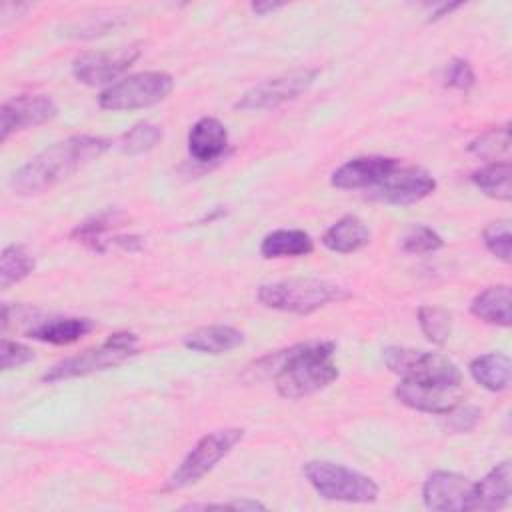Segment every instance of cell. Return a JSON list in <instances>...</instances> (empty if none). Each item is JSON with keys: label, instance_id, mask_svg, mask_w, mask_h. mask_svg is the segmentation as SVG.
Returning <instances> with one entry per match:
<instances>
[{"label": "cell", "instance_id": "6da1fadb", "mask_svg": "<svg viewBox=\"0 0 512 512\" xmlns=\"http://www.w3.org/2000/svg\"><path fill=\"white\" fill-rule=\"evenodd\" d=\"M332 340L298 342L260 356L248 372L254 378L272 376L276 392L286 400H298L330 386L340 370L334 364Z\"/></svg>", "mask_w": 512, "mask_h": 512}, {"label": "cell", "instance_id": "7a4b0ae2", "mask_svg": "<svg viewBox=\"0 0 512 512\" xmlns=\"http://www.w3.org/2000/svg\"><path fill=\"white\" fill-rule=\"evenodd\" d=\"M110 140L94 134H76L54 142L26 164H22L8 180V186L20 196L42 194L70 178L88 162L96 160L110 148Z\"/></svg>", "mask_w": 512, "mask_h": 512}, {"label": "cell", "instance_id": "3957f363", "mask_svg": "<svg viewBox=\"0 0 512 512\" xmlns=\"http://www.w3.org/2000/svg\"><path fill=\"white\" fill-rule=\"evenodd\" d=\"M346 298H350L348 290L318 278H288L268 282L258 288L260 304L290 314H312L332 302H342Z\"/></svg>", "mask_w": 512, "mask_h": 512}, {"label": "cell", "instance_id": "277c9868", "mask_svg": "<svg viewBox=\"0 0 512 512\" xmlns=\"http://www.w3.org/2000/svg\"><path fill=\"white\" fill-rule=\"evenodd\" d=\"M302 472L318 496L334 502L368 504L376 502L380 488L378 484L344 464L330 460H310L302 466Z\"/></svg>", "mask_w": 512, "mask_h": 512}, {"label": "cell", "instance_id": "5b68a950", "mask_svg": "<svg viewBox=\"0 0 512 512\" xmlns=\"http://www.w3.org/2000/svg\"><path fill=\"white\" fill-rule=\"evenodd\" d=\"M138 336L134 332L122 330V332H114L110 334L100 346L88 348L76 356L64 358L60 362H56L52 368H48L42 374V382L54 384V382H62V380H70V378H78V376H88L94 372H102L108 368H114L122 362H126L128 358L138 354Z\"/></svg>", "mask_w": 512, "mask_h": 512}, {"label": "cell", "instance_id": "8992f818", "mask_svg": "<svg viewBox=\"0 0 512 512\" xmlns=\"http://www.w3.org/2000/svg\"><path fill=\"white\" fill-rule=\"evenodd\" d=\"M244 438L242 428H220L204 434L176 470L166 478L162 490L176 492L200 482L208 472H212L222 458H226L234 446Z\"/></svg>", "mask_w": 512, "mask_h": 512}, {"label": "cell", "instance_id": "52a82bcc", "mask_svg": "<svg viewBox=\"0 0 512 512\" xmlns=\"http://www.w3.org/2000/svg\"><path fill=\"white\" fill-rule=\"evenodd\" d=\"M382 360L400 380L440 386H462L460 368L444 354L408 346H386Z\"/></svg>", "mask_w": 512, "mask_h": 512}, {"label": "cell", "instance_id": "ba28073f", "mask_svg": "<svg viewBox=\"0 0 512 512\" xmlns=\"http://www.w3.org/2000/svg\"><path fill=\"white\" fill-rule=\"evenodd\" d=\"M172 90H174V78L168 72H160V70L136 72L106 86L98 96V106L102 110H112V112L148 108L168 98Z\"/></svg>", "mask_w": 512, "mask_h": 512}, {"label": "cell", "instance_id": "9c48e42d", "mask_svg": "<svg viewBox=\"0 0 512 512\" xmlns=\"http://www.w3.org/2000/svg\"><path fill=\"white\" fill-rule=\"evenodd\" d=\"M320 70L318 68H296L290 72H282L278 76L266 78L256 86L248 88L234 104L236 110L254 112V110H274L304 92L316 82Z\"/></svg>", "mask_w": 512, "mask_h": 512}, {"label": "cell", "instance_id": "30bf717a", "mask_svg": "<svg viewBox=\"0 0 512 512\" xmlns=\"http://www.w3.org/2000/svg\"><path fill=\"white\" fill-rule=\"evenodd\" d=\"M140 52L138 44L84 52L74 58L72 74L86 86H110L112 80L122 76L140 58Z\"/></svg>", "mask_w": 512, "mask_h": 512}, {"label": "cell", "instance_id": "8fae6325", "mask_svg": "<svg viewBox=\"0 0 512 512\" xmlns=\"http://www.w3.org/2000/svg\"><path fill=\"white\" fill-rule=\"evenodd\" d=\"M434 190H436V180L428 170L420 166L398 164L384 180H380L374 188L366 192L376 202L408 206L430 196Z\"/></svg>", "mask_w": 512, "mask_h": 512}, {"label": "cell", "instance_id": "7c38bea8", "mask_svg": "<svg viewBox=\"0 0 512 512\" xmlns=\"http://www.w3.org/2000/svg\"><path fill=\"white\" fill-rule=\"evenodd\" d=\"M58 106L46 94H20L6 100L0 108V140L6 142L12 134L40 126L56 118Z\"/></svg>", "mask_w": 512, "mask_h": 512}, {"label": "cell", "instance_id": "4fadbf2b", "mask_svg": "<svg viewBox=\"0 0 512 512\" xmlns=\"http://www.w3.org/2000/svg\"><path fill=\"white\" fill-rule=\"evenodd\" d=\"M470 490V478L452 470H434L422 486V502L428 510L464 512Z\"/></svg>", "mask_w": 512, "mask_h": 512}, {"label": "cell", "instance_id": "5bb4252c", "mask_svg": "<svg viewBox=\"0 0 512 512\" xmlns=\"http://www.w3.org/2000/svg\"><path fill=\"white\" fill-rule=\"evenodd\" d=\"M398 164L400 160L392 156H356L332 172L330 184L340 190H370Z\"/></svg>", "mask_w": 512, "mask_h": 512}, {"label": "cell", "instance_id": "9a60e30c", "mask_svg": "<svg viewBox=\"0 0 512 512\" xmlns=\"http://www.w3.org/2000/svg\"><path fill=\"white\" fill-rule=\"evenodd\" d=\"M394 396L404 406L428 412V414H448L462 400V386H440V384H420L400 380L394 388Z\"/></svg>", "mask_w": 512, "mask_h": 512}, {"label": "cell", "instance_id": "2e32d148", "mask_svg": "<svg viewBox=\"0 0 512 512\" xmlns=\"http://www.w3.org/2000/svg\"><path fill=\"white\" fill-rule=\"evenodd\" d=\"M512 496V468L504 460L496 464L480 482H472L466 510H500Z\"/></svg>", "mask_w": 512, "mask_h": 512}, {"label": "cell", "instance_id": "e0dca14e", "mask_svg": "<svg viewBox=\"0 0 512 512\" xmlns=\"http://www.w3.org/2000/svg\"><path fill=\"white\" fill-rule=\"evenodd\" d=\"M94 328H96L94 320L86 316H50V318H38L36 324H32L24 334L44 344L66 346V344L78 342L80 338L90 334Z\"/></svg>", "mask_w": 512, "mask_h": 512}, {"label": "cell", "instance_id": "ac0fdd59", "mask_svg": "<svg viewBox=\"0 0 512 512\" xmlns=\"http://www.w3.org/2000/svg\"><path fill=\"white\" fill-rule=\"evenodd\" d=\"M186 142L188 152L196 162H214L228 146V130L218 118L204 116L192 124Z\"/></svg>", "mask_w": 512, "mask_h": 512}, {"label": "cell", "instance_id": "d6986e66", "mask_svg": "<svg viewBox=\"0 0 512 512\" xmlns=\"http://www.w3.org/2000/svg\"><path fill=\"white\" fill-rule=\"evenodd\" d=\"M244 342V334L228 324H210L200 326L192 332H188L182 340V344L200 354H224L234 348H238Z\"/></svg>", "mask_w": 512, "mask_h": 512}, {"label": "cell", "instance_id": "ffe728a7", "mask_svg": "<svg viewBox=\"0 0 512 512\" xmlns=\"http://www.w3.org/2000/svg\"><path fill=\"white\" fill-rule=\"evenodd\" d=\"M470 312L478 320L508 328L512 324V298H510V286L508 284H496L488 286L482 292H478L470 302Z\"/></svg>", "mask_w": 512, "mask_h": 512}, {"label": "cell", "instance_id": "44dd1931", "mask_svg": "<svg viewBox=\"0 0 512 512\" xmlns=\"http://www.w3.org/2000/svg\"><path fill=\"white\" fill-rule=\"evenodd\" d=\"M370 228L356 214L338 218L322 236V244L338 254H350L364 248L370 242Z\"/></svg>", "mask_w": 512, "mask_h": 512}, {"label": "cell", "instance_id": "7402d4cb", "mask_svg": "<svg viewBox=\"0 0 512 512\" xmlns=\"http://www.w3.org/2000/svg\"><path fill=\"white\" fill-rule=\"evenodd\" d=\"M314 250V240L298 228H278L268 232L260 242V254L266 260L306 256Z\"/></svg>", "mask_w": 512, "mask_h": 512}, {"label": "cell", "instance_id": "603a6c76", "mask_svg": "<svg viewBox=\"0 0 512 512\" xmlns=\"http://www.w3.org/2000/svg\"><path fill=\"white\" fill-rule=\"evenodd\" d=\"M468 370H470V376L490 392H502L510 386L512 362L502 352H488L474 358Z\"/></svg>", "mask_w": 512, "mask_h": 512}, {"label": "cell", "instance_id": "cb8c5ba5", "mask_svg": "<svg viewBox=\"0 0 512 512\" xmlns=\"http://www.w3.org/2000/svg\"><path fill=\"white\" fill-rule=\"evenodd\" d=\"M472 184L494 200L508 202L512 198V166L508 160H494L472 172Z\"/></svg>", "mask_w": 512, "mask_h": 512}, {"label": "cell", "instance_id": "d4e9b609", "mask_svg": "<svg viewBox=\"0 0 512 512\" xmlns=\"http://www.w3.org/2000/svg\"><path fill=\"white\" fill-rule=\"evenodd\" d=\"M122 222H124V214L116 208H108V210H102V212L94 214L92 218L84 220L82 224H78L72 230V238L76 242H82L84 246L92 248L94 252H104V242L108 238L106 234L112 232Z\"/></svg>", "mask_w": 512, "mask_h": 512}, {"label": "cell", "instance_id": "484cf974", "mask_svg": "<svg viewBox=\"0 0 512 512\" xmlns=\"http://www.w3.org/2000/svg\"><path fill=\"white\" fill-rule=\"evenodd\" d=\"M36 268L32 254L22 244H8L0 254V286L8 290L12 284L28 278Z\"/></svg>", "mask_w": 512, "mask_h": 512}, {"label": "cell", "instance_id": "4316f807", "mask_svg": "<svg viewBox=\"0 0 512 512\" xmlns=\"http://www.w3.org/2000/svg\"><path fill=\"white\" fill-rule=\"evenodd\" d=\"M162 136L164 134L158 124L142 120V122H136L130 130H126L120 136L118 146L124 154L136 156V154H144V152H150L152 148H156L162 142Z\"/></svg>", "mask_w": 512, "mask_h": 512}, {"label": "cell", "instance_id": "83f0119b", "mask_svg": "<svg viewBox=\"0 0 512 512\" xmlns=\"http://www.w3.org/2000/svg\"><path fill=\"white\" fill-rule=\"evenodd\" d=\"M418 324L426 340H430L436 346H442L448 342L452 334V312L438 306H420Z\"/></svg>", "mask_w": 512, "mask_h": 512}, {"label": "cell", "instance_id": "f1b7e54d", "mask_svg": "<svg viewBox=\"0 0 512 512\" xmlns=\"http://www.w3.org/2000/svg\"><path fill=\"white\" fill-rule=\"evenodd\" d=\"M444 246L442 236L432 230L430 226L424 224H410L402 234H400V248L406 254H430L436 252Z\"/></svg>", "mask_w": 512, "mask_h": 512}, {"label": "cell", "instance_id": "f546056e", "mask_svg": "<svg viewBox=\"0 0 512 512\" xmlns=\"http://www.w3.org/2000/svg\"><path fill=\"white\" fill-rule=\"evenodd\" d=\"M468 150L478 158L494 162L498 156L510 150V124L506 122L504 126L486 130L484 134H480L468 144Z\"/></svg>", "mask_w": 512, "mask_h": 512}, {"label": "cell", "instance_id": "4dcf8cb0", "mask_svg": "<svg viewBox=\"0 0 512 512\" xmlns=\"http://www.w3.org/2000/svg\"><path fill=\"white\" fill-rule=\"evenodd\" d=\"M482 240L486 250L496 256L502 262H510L512 254V232H510V220H496L490 222L484 232Z\"/></svg>", "mask_w": 512, "mask_h": 512}, {"label": "cell", "instance_id": "1f68e13d", "mask_svg": "<svg viewBox=\"0 0 512 512\" xmlns=\"http://www.w3.org/2000/svg\"><path fill=\"white\" fill-rule=\"evenodd\" d=\"M444 84L452 90L468 92L476 84L474 70L466 58H452L444 68Z\"/></svg>", "mask_w": 512, "mask_h": 512}, {"label": "cell", "instance_id": "d6a6232c", "mask_svg": "<svg viewBox=\"0 0 512 512\" xmlns=\"http://www.w3.org/2000/svg\"><path fill=\"white\" fill-rule=\"evenodd\" d=\"M34 360V350L16 342V340H10V338H2L0 342V364H2V370L8 372V370H14V368H20L28 362Z\"/></svg>", "mask_w": 512, "mask_h": 512}, {"label": "cell", "instance_id": "836d02e7", "mask_svg": "<svg viewBox=\"0 0 512 512\" xmlns=\"http://www.w3.org/2000/svg\"><path fill=\"white\" fill-rule=\"evenodd\" d=\"M446 420V426L456 432V434H464V432H470L472 428H476V424L480 422V416H482V410L478 406H456L454 410H450Z\"/></svg>", "mask_w": 512, "mask_h": 512}, {"label": "cell", "instance_id": "e575fe53", "mask_svg": "<svg viewBox=\"0 0 512 512\" xmlns=\"http://www.w3.org/2000/svg\"><path fill=\"white\" fill-rule=\"evenodd\" d=\"M462 4L460 2H442V4H436V6H432V10H430V14H428V22H436V20H440V18H444V16H450L454 10H458Z\"/></svg>", "mask_w": 512, "mask_h": 512}, {"label": "cell", "instance_id": "d590c367", "mask_svg": "<svg viewBox=\"0 0 512 512\" xmlns=\"http://www.w3.org/2000/svg\"><path fill=\"white\" fill-rule=\"evenodd\" d=\"M280 8H284V2H252L250 4V10L258 16H266V14L276 12Z\"/></svg>", "mask_w": 512, "mask_h": 512}]
</instances>
